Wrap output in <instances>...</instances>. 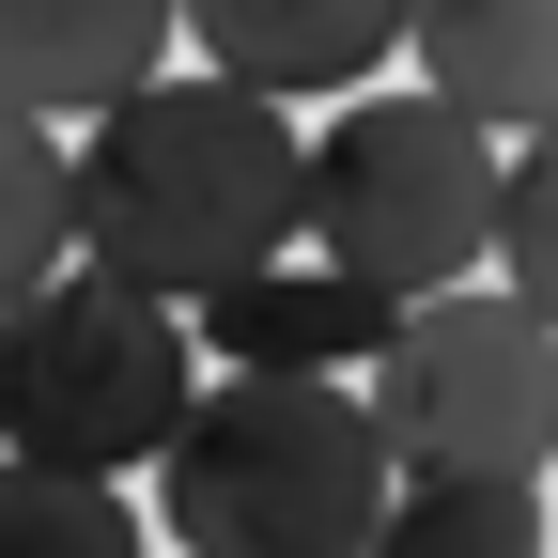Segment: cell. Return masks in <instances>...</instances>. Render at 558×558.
I'll list each match as a JSON object with an SVG mask.
<instances>
[{"mask_svg":"<svg viewBox=\"0 0 558 558\" xmlns=\"http://www.w3.org/2000/svg\"><path fill=\"white\" fill-rule=\"evenodd\" d=\"M279 248H295V124L186 78V62L62 140V264L109 295L186 326L202 295L264 279Z\"/></svg>","mask_w":558,"mask_h":558,"instance_id":"6da1fadb","label":"cell"},{"mask_svg":"<svg viewBox=\"0 0 558 558\" xmlns=\"http://www.w3.org/2000/svg\"><path fill=\"white\" fill-rule=\"evenodd\" d=\"M140 481L186 558H357L388 512V450L357 388H202Z\"/></svg>","mask_w":558,"mask_h":558,"instance_id":"7a4b0ae2","label":"cell"},{"mask_svg":"<svg viewBox=\"0 0 558 558\" xmlns=\"http://www.w3.org/2000/svg\"><path fill=\"white\" fill-rule=\"evenodd\" d=\"M481 218H497V156L418 109V94H341L295 124V264L357 279L373 311H435L481 279Z\"/></svg>","mask_w":558,"mask_h":558,"instance_id":"3957f363","label":"cell"},{"mask_svg":"<svg viewBox=\"0 0 558 558\" xmlns=\"http://www.w3.org/2000/svg\"><path fill=\"white\" fill-rule=\"evenodd\" d=\"M202 403V357L171 311L109 295V279L62 264L47 295L0 311V465H47V481H124L171 450V418Z\"/></svg>","mask_w":558,"mask_h":558,"instance_id":"277c9868","label":"cell"},{"mask_svg":"<svg viewBox=\"0 0 558 558\" xmlns=\"http://www.w3.org/2000/svg\"><path fill=\"white\" fill-rule=\"evenodd\" d=\"M357 418L388 481H543L558 450V341L512 311V295H435V311H388L373 373H357Z\"/></svg>","mask_w":558,"mask_h":558,"instance_id":"5b68a950","label":"cell"},{"mask_svg":"<svg viewBox=\"0 0 558 558\" xmlns=\"http://www.w3.org/2000/svg\"><path fill=\"white\" fill-rule=\"evenodd\" d=\"M171 62L295 124L311 94H388L403 16H388V0H186V16H171Z\"/></svg>","mask_w":558,"mask_h":558,"instance_id":"8992f818","label":"cell"},{"mask_svg":"<svg viewBox=\"0 0 558 558\" xmlns=\"http://www.w3.org/2000/svg\"><path fill=\"white\" fill-rule=\"evenodd\" d=\"M373 341H388V311L357 295V279H326V264H295L279 248L264 279H233V295H202V388H341V373H373Z\"/></svg>","mask_w":558,"mask_h":558,"instance_id":"52a82bcc","label":"cell"},{"mask_svg":"<svg viewBox=\"0 0 558 558\" xmlns=\"http://www.w3.org/2000/svg\"><path fill=\"white\" fill-rule=\"evenodd\" d=\"M403 62H418L403 94L450 109L481 156L558 124V0H435V16H403Z\"/></svg>","mask_w":558,"mask_h":558,"instance_id":"ba28073f","label":"cell"},{"mask_svg":"<svg viewBox=\"0 0 558 558\" xmlns=\"http://www.w3.org/2000/svg\"><path fill=\"white\" fill-rule=\"evenodd\" d=\"M171 78V16L156 0H0V124H94L124 94Z\"/></svg>","mask_w":558,"mask_h":558,"instance_id":"9c48e42d","label":"cell"},{"mask_svg":"<svg viewBox=\"0 0 558 558\" xmlns=\"http://www.w3.org/2000/svg\"><path fill=\"white\" fill-rule=\"evenodd\" d=\"M357 558H543V481H388Z\"/></svg>","mask_w":558,"mask_h":558,"instance_id":"30bf717a","label":"cell"},{"mask_svg":"<svg viewBox=\"0 0 558 558\" xmlns=\"http://www.w3.org/2000/svg\"><path fill=\"white\" fill-rule=\"evenodd\" d=\"M481 295H512L527 326L558 311V140L497 156V218H481Z\"/></svg>","mask_w":558,"mask_h":558,"instance_id":"8fae6325","label":"cell"},{"mask_svg":"<svg viewBox=\"0 0 558 558\" xmlns=\"http://www.w3.org/2000/svg\"><path fill=\"white\" fill-rule=\"evenodd\" d=\"M0 558H156V543H140V497H109V481L0 465Z\"/></svg>","mask_w":558,"mask_h":558,"instance_id":"7c38bea8","label":"cell"},{"mask_svg":"<svg viewBox=\"0 0 558 558\" xmlns=\"http://www.w3.org/2000/svg\"><path fill=\"white\" fill-rule=\"evenodd\" d=\"M62 279V140L47 124H0V311Z\"/></svg>","mask_w":558,"mask_h":558,"instance_id":"4fadbf2b","label":"cell"}]
</instances>
